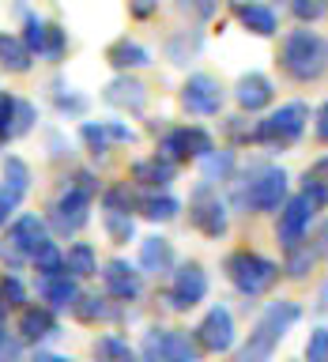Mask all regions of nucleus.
I'll list each match as a JSON object with an SVG mask.
<instances>
[{
    "label": "nucleus",
    "instance_id": "nucleus-1",
    "mask_svg": "<svg viewBox=\"0 0 328 362\" xmlns=\"http://www.w3.org/2000/svg\"><path fill=\"white\" fill-rule=\"evenodd\" d=\"M302 317V305L291 302V298H279V302H268L264 313H260L257 328L249 332V339L238 347V355L230 362H268L271 351L279 347V339L287 336V328Z\"/></svg>",
    "mask_w": 328,
    "mask_h": 362
},
{
    "label": "nucleus",
    "instance_id": "nucleus-2",
    "mask_svg": "<svg viewBox=\"0 0 328 362\" xmlns=\"http://www.w3.org/2000/svg\"><path fill=\"white\" fill-rule=\"evenodd\" d=\"M279 64L283 72L298 83H313V79L324 76L328 68V42L321 38L317 30H291L283 38V49H279Z\"/></svg>",
    "mask_w": 328,
    "mask_h": 362
},
{
    "label": "nucleus",
    "instance_id": "nucleus-3",
    "mask_svg": "<svg viewBox=\"0 0 328 362\" xmlns=\"http://www.w3.org/2000/svg\"><path fill=\"white\" fill-rule=\"evenodd\" d=\"M226 276L245 298H257V294L271 291V283L279 279V264L260 253H249V249H238L226 257Z\"/></svg>",
    "mask_w": 328,
    "mask_h": 362
},
{
    "label": "nucleus",
    "instance_id": "nucleus-4",
    "mask_svg": "<svg viewBox=\"0 0 328 362\" xmlns=\"http://www.w3.org/2000/svg\"><path fill=\"white\" fill-rule=\"evenodd\" d=\"M305 121H310V106L305 102H287L276 113H268L264 121L253 129V140L264 147H291L298 136L305 132Z\"/></svg>",
    "mask_w": 328,
    "mask_h": 362
},
{
    "label": "nucleus",
    "instance_id": "nucleus-5",
    "mask_svg": "<svg viewBox=\"0 0 328 362\" xmlns=\"http://www.w3.org/2000/svg\"><path fill=\"white\" fill-rule=\"evenodd\" d=\"M189 219H192V226H197L204 238H223L226 234V204L219 200V192H215L208 181L192 192Z\"/></svg>",
    "mask_w": 328,
    "mask_h": 362
},
{
    "label": "nucleus",
    "instance_id": "nucleus-6",
    "mask_svg": "<svg viewBox=\"0 0 328 362\" xmlns=\"http://www.w3.org/2000/svg\"><path fill=\"white\" fill-rule=\"evenodd\" d=\"M242 200L253 211H276L287 200V170L283 166H264L257 170V181L242 192Z\"/></svg>",
    "mask_w": 328,
    "mask_h": 362
},
{
    "label": "nucleus",
    "instance_id": "nucleus-7",
    "mask_svg": "<svg viewBox=\"0 0 328 362\" xmlns=\"http://www.w3.org/2000/svg\"><path fill=\"white\" fill-rule=\"evenodd\" d=\"M181 106L189 113H197V117H211V113L223 110V83L208 72L189 76L185 87H181Z\"/></svg>",
    "mask_w": 328,
    "mask_h": 362
},
{
    "label": "nucleus",
    "instance_id": "nucleus-8",
    "mask_svg": "<svg viewBox=\"0 0 328 362\" xmlns=\"http://www.w3.org/2000/svg\"><path fill=\"white\" fill-rule=\"evenodd\" d=\"M234 313L226 305H211L204 313V321L197 325V344L200 351H211V355H223V351L234 347Z\"/></svg>",
    "mask_w": 328,
    "mask_h": 362
},
{
    "label": "nucleus",
    "instance_id": "nucleus-9",
    "mask_svg": "<svg viewBox=\"0 0 328 362\" xmlns=\"http://www.w3.org/2000/svg\"><path fill=\"white\" fill-rule=\"evenodd\" d=\"M204 294H208V272L197 260H189V264H181L174 272V287H170L166 302L174 310H192L197 302H204Z\"/></svg>",
    "mask_w": 328,
    "mask_h": 362
},
{
    "label": "nucleus",
    "instance_id": "nucleus-10",
    "mask_svg": "<svg viewBox=\"0 0 328 362\" xmlns=\"http://www.w3.org/2000/svg\"><path fill=\"white\" fill-rule=\"evenodd\" d=\"M45 242H49V234H45V223L38 219V215H19V219L11 223V230H8L11 260H30Z\"/></svg>",
    "mask_w": 328,
    "mask_h": 362
},
{
    "label": "nucleus",
    "instance_id": "nucleus-11",
    "mask_svg": "<svg viewBox=\"0 0 328 362\" xmlns=\"http://www.w3.org/2000/svg\"><path fill=\"white\" fill-rule=\"evenodd\" d=\"M90 200L95 197H87V192H79L76 185L64 192L61 200L53 204V215H49V223H53V230L61 234V238H68V234H76L79 226L87 223V211H90Z\"/></svg>",
    "mask_w": 328,
    "mask_h": 362
},
{
    "label": "nucleus",
    "instance_id": "nucleus-12",
    "mask_svg": "<svg viewBox=\"0 0 328 362\" xmlns=\"http://www.w3.org/2000/svg\"><path fill=\"white\" fill-rule=\"evenodd\" d=\"M310 215H313V208H310V200H305L302 192L283 204V211H279V242H283V249L302 245L305 230H310Z\"/></svg>",
    "mask_w": 328,
    "mask_h": 362
},
{
    "label": "nucleus",
    "instance_id": "nucleus-13",
    "mask_svg": "<svg viewBox=\"0 0 328 362\" xmlns=\"http://www.w3.org/2000/svg\"><path fill=\"white\" fill-rule=\"evenodd\" d=\"M102 283H106V294L117 302L140 298V272L132 264H124V260H110V264L102 268Z\"/></svg>",
    "mask_w": 328,
    "mask_h": 362
},
{
    "label": "nucleus",
    "instance_id": "nucleus-14",
    "mask_svg": "<svg viewBox=\"0 0 328 362\" xmlns=\"http://www.w3.org/2000/svg\"><path fill=\"white\" fill-rule=\"evenodd\" d=\"M234 98H238V106H242V110L257 113V110L271 106V98H276V87H271V79H268L264 72H249V76L238 79Z\"/></svg>",
    "mask_w": 328,
    "mask_h": 362
},
{
    "label": "nucleus",
    "instance_id": "nucleus-15",
    "mask_svg": "<svg viewBox=\"0 0 328 362\" xmlns=\"http://www.w3.org/2000/svg\"><path fill=\"white\" fill-rule=\"evenodd\" d=\"M110 102L113 110H129V113H140L147 106V87L140 83V79H132L129 72L117 76V79H110V87H106V95H102Z\"/></svg>",
    "mask_w": 328,
    "mask_h": 362
},
{
    "label": "nucleus",
    "instance_id": "nucleus-16",
    "mask_svg": "<svg viewBox=\"0 0 328 362\" xmlns=\"http://www.w3.org/2000/svg\"><path fill=\"white\" fill-rule=\"evenodd\" d=\"M234 19L242 23L249 34H260V38H271L276 27H279L276 11H271L268 4H260V0H238V4H234Z\"/></svg>",
    "mask_w": 328,
    "mask_h": 362
},
{
    "label": "nucleus",
    "instance_id": "nucleus-17",
    "mask_svg": "<svg viewBox=\"0 0 328 362\" xmlns=\"http://www.w3.org/2000/svg\"><path fill=\"white\" fill-rule=\"evenodd\" d=\"M19 336L27 339V344L57 336V317H53L49 305H27V310L19 313Z\"/></svg>",
    "mask_w": 328,
    "mask_h": 362
},
{
    "label": "nucleus",
    "instance_id": "nucleus-18",
    "mask_svg": "<svg viewBox=\"0 0 328 362\" xmlns=\"http://www.w3.org/2000/svg\"><path fill=\"white\" fill-rule=\"evenodd\" d=\"M38 294L45 298L49 310H68L79 291H76V279L68 276V272H57V276H42L38 279Z\"/></svg>",
    "mask_w": 328,
    "mask_h": 362
},
{
    "label": "nucleus",
    "instance_id": "nucleus-19",
    "mask_svg": "<svg viewBox=\"0 0 328 362\" xmlns=\"http://www.w3.org/2000/svg\"><path fill=\"white\" fill-rule=\"evenodd\" d=\"M106 61L117 68V72H129V68H144V64H151V53L144 49L140 42H132V38H117L106 49Z\"/></svg>",
    "mask_w": 328,
    "mask_h": 362
},
{
    "label": "nucleus",
    "instance_id": "nucleus-20",
    "mask_svg": "<svg viewBox=\"0 0 328 362\" xmlns=\"http://www.w3.org/2000/svg\"><path fill=\"white\" fill-rule=\"evenodd\" d=\"M140 268L144 272H170L174 268V245L166 238H144L140 242Z\"/></svg>",
    "mask_w": 328,
    "mask_h": 362
},
{
    "label": "nucleus",
    "instance_id": "nucleus-21",
    "mask_svg": "<svg viewBox=\"0 0 328 362\" xmlns=\"http://www.w3.org/2000/svg\"><path fill=\"white\" fill-rule=\"evenodd\" d=\"M34 64V53L23 45L19 34H0V68H8V72H30Z\"/></svg>",
    "mask_w": 328,
    "mask_h": 362
},
{
    "label": "nucleus",
    "instance_id": "nucleus-22",
    "mask_svg": "<svg viewBox=\"0 0 328 362\" xmlns=\"http://www.w3.org/2000/svg\"><path fill=\"white\" fill-rule=\"evenodd\" d=\"M132 181H140L147 189H166L170 181H174V166L166 163V158H140V163L132 166Z\"/></svg>",
    "mask_w": 328,
    "mask_h": 362
},
{
    "label": "nucleus",
    "instance_id": "nucleus-23",
    "mask_svg": "<svg viewBox=\"0 0 328 362\" xmlns=\"http://www.w3.org/2000/svg\"><path fill=\"white\" fill-rule=\"evenodd\" d=\"M64 272H68L72 279H87V276H95V272H98V257H95V249H90L87 242L68 245V253H64Z\"/></svg>",
    "mask_w": 328,
    "mask_h": 362
},
{
    "label": "nucleus",
    "instance_id": "nucleus-24",
    "mask_svg": "<svg viewBox=\"0 0 328 362\" xmlns=\"http://www.w3.org/2000/svg\"><path fill=\"white\" fill-rule=\"evenodd\" d=\"M163 362H200V344L185 332H163Z\"/></svg>",
    "mask_w": 328,
    "mask_h": 362
},
{
    "label": "nucleus",
    "instance_id": "nucleus-25",
    "mask_svg": "<svg viewBox=\"0 0 328 362\" xmlns=\"http://www.w3.org/2000/svg\"><path fill=\"white\" fill-rule=\"evenodd\" d=\"M204 49V34L200 30H181L166 42V57L174 64H189V57H197Z\"/></svg>",
    "mask_w": 328,
    "mask_h": 362
},
{
    "label": "nucleus",
    "instance_id": "nucleus-26",
    "mask_svg": "<svg viewBox=\"0 0 328 362\" xmlns=\"http://www.w3.org/2000/svg\"><path fill=\"white\" fill-rule=\"evenodd\" d=\"M4 189H8L16 200H23V197L30 192V166L23 163L19 155H8V158H4Z\"/></svg>",
    "mask_w": 328,
    "mask_h": 362
},
{
    "label": "nucleus",
    "instance_id": "nucleus-27",
    "mask_svg": "<svg viewBox=\"0 0 328 362\" xmlns=\"http://www.w3.org/2000/svg\"><path fill=\"white\" fill-rule=\"evenodd\" d=\"M95 362H140V355L121 336H102L95 344Z\"/></svg>",
    "mask_w": 328,
    "mask_h": 362
},
{
    "label": "nucleus",
    "instance_id": "nucleus-28",
    "mask_svg": "<svg viewBox=\"0 0 328 362\" xmlns=\"http://www.w3.org/2000/svg\"><path fill=\"white\" fill-rule=\"evenodd\" d=\"M204 163V181H208V185H215V181H226L234 174V151H211L200 158Z\"/></svg>",
    "mask_w": 328,
    "mask_h": 362
},
{
    "label": "nucleus",
    "instance_id": "nucleus-29",
    "mask_svg": "<svg viewBox=\"0 0 328 362\" xmlns=\"http://www.w3.org/2000/svg\"><path fill=\"white\" fill-rule=\"evenodd\" d=\"M158 158H166L170 166H177V163H189V144H185V129H174V132H166L163 136V144H158Z\"/></svg>",
    "mask_w": 328,
    "mask_h": 362
},
{
    "label": "nucleus",
    "instance_id": "nucleus-30",
    "mask_svg": "<svg viewBox=\"0 0 328 362\" xmlns=\"http://www.w3.org/2000/svg\"><path fill=\"white\" fill-rule=\"evenodd\" d=\"M106 234H110V242H113V245L132 242V238H136L132 215H129V211H106Z\"/></svg>",
    "mask_w": 328,
    "mask_h": 362
},
{
    "label": "nucleus",
    "instance_id": "nucleus-31",
    "mask_svg": "<svg viewBox=\"0 0 328 362\" xmlns=\"http://www.w3.org/2000/svg\"><path fill=\"white\" fill-rule=\"evenodd\" d=\"M30 264L38 268L42 276H57V272H64V253H61V249H57L53 242H45L38 253L30 257Z\"/></svg>",
    "mask_w": 328,
    "mask_h": 362
},
{
    "label": "nucleus",
    "instance_id": "nucleus-32",
    "mask_svg": "<svg viewBox=\"0 0 328 362\" xmlns=\"http://www.w3.org/2000/svg\"><path fill=\"white\" fill-rule=\"evenodd\" d=\"M313 249L310 245H294V249H287V264H283V272H287L291 279H305V272L313 268Z\"/></svg>",
    "mask_w": 328,
    "mask_h": 362
},
{
    "label": "nucleus",
    "instance_id": "nucleus-33",
    "mask_svg": "<svg viewBox=\"0 0 328 362\" xmlns=\"http://www.w3.org/2000/svg\"><path fill=\"white\" fill-rule=\"evenodd\" d=\"M45 30H49V19H42V16H27L23 19V45H27L30 53H42V42H45Z\"/></svg>",
    "mask_w": 328,
    "mask_h": 362
},
{
    "label": "nucleus",
    "instance_id": "nucleus-34",
    "mask_svg": "<svg viewBox=\"0 0 328 362\" xmlns=\"http://www.w3.org/2000/svg\"><path fill=\"white\" fill-rule=\"evenodd\" d=\"M64 49H68V30H61L57 23H49V30H45V42H42V53L38 57H45V61H61L64 57Z\"/></svg>",
    "mask_w": 328,
    "mask_h": 362
},
{
    "label": "nucleus",
    "instance_id": "nucleus-35",
    "mask_svg": "<svg viewBox=\"0 0 328 362\" xmlns=\"http://www.w3.org/2000/svg\"><path fill=\"white\" fill-rule=\"evenodd\" d=\"M177 211H181V204L174 197H151V200H144V215H147V219H155V223H170Z\"/></svg>",
    "mask_w": 328,
    "mask_h": 362
},
{
    "label": "nucleus",
    "instance_id": "nucleus-36",
    "mask_svg": "<svg viewBox=\"0 0 328 362\" xmlns=\"http://www.w3.org/2000/svg\"><path fill=\"white\" fill-rule=\"evenodd\" d=\"M23 302H27V287H23L16 276L0 279V310H19Z\"/></svg>",
    "mask_w": 328,
    "mask_h": 362
},
{
    "label": "nucleus",
    "instance_id": "nucleus-37",
    "mask_svg": "<svg viewBox=\"0 0 328 362\" xmlns=\"http://www.w3.org/2000/svg\"><path fill=\"white\" fill-rule=\"evenodd\" d=\"M72 310L79 321H98V317H106V302L98 298V294H76Z\"/></svg>",
    "mask_w": 328,
    "mask_h": 362
},
{
    "label": "nucleus",
    "instance_id": "nucleus-38",
    "mask_svg": "<svg viewBox=\"0 0 328 362\" xmlns=\"http://www.w3.org/2000/svg\"><path fill=\"white\" fill-rule=\"evenodd\" d=\"M291 11L302 23H321L328 19V0H291Z\"/></svg>",
    "mask_w": 328,
    "mask_h": 362
},
{
    "label": "nucleus",
    "instance_id": "nucleus-39",
    "mask_svg": "<svg viewBox=\"0 0 328 362\" xmlns=\"http://www.w3.org/2000/svg\"><path fill=\"white\" fill-rule=\"evenodd\" d=\"M53 90H57V110H61V113H83V110H87V98L76 95L72 87H64L61 79L53 83Z\"/></svg>",
    "mask_w": 328,
    "mask_h": 362
},
{
    "label": "nucleus",
    "instance_id": "nucleus-40",
    "mask_svg": "<svg viewBox=\"0 0 328 362\" xmlns=\"http://www.w3.org/2000/svg\"><path fill=\"white\" fill-rule=\"evenodd\" d=\"M79 136H83V144H87L95 155H102V151L110 147V132H106V124H98V121H83Z\"/></svg>",
    "mask_w": 328,
    "mask_h": 362
},
{
    "label": "nucleus",
    "instance_id": "nucleus-41",
    "mask_svg": "<svg viewBox=\"0 0 328 362\" xmlns=\"http://www.w3.org/2000/svg\"><path fill=\"white\" fill-rule=\"evenodd\" d=\"M0 140H16V95L0 90Z\"/></svg>",
    "mask_w": 328,
    "mask_h": 362
},
{
    "label": "nucleus",
    "instance_id": "nucleus-42",
    "mask_svg": "<svg viewBox=\"0 0 328 362\" xmlns=\"http://www.w3.org/2000/svg\"><path fill=\"white\" fill-rule=\"evenodd\" d=\"M174 4H177V11H185V16L197 19V23L211 19L215 11H219V0H174Z\"/></svg>",
    "mask_w": 328,
    "mask_h": 362
},
{
    "label": "nucleus",
    "instance_id": "nucleus-43",
    "mask_svg": "<svg viewBox=\"0 0 328 362\" xmlns=\"http://www.w3.org/2000/svg\"><path fill=\"white\" fill-rule=\"evenodd\" d=\"M185 144H189V155H192V158H204V155L215 147L211 136L204 132V129H197V124H192V129H185Z\"/></svg>",
    "mask_w": 328,
    "mask_h": 362
},
{
    "label": "nucleus",
    "instance_id": "nucleus-44",
    "mask_svg": "<svg viewBox=\"0 0 328 362\" xmlns=\"http://www.w3.org/2000/svg\"><path fill=\"white\" fill-rule=\"evenodd\" d=\"M305 362H328V328H317L305 344Z\"/></svg>",
    "mask_w": 328,
    "mask_h": 362
},
{
    "label": "nucleus",
    "instance_id": "nucleus-45",
    "mask_svg": "<svg viewBox=\"0 0 328 362\" xmlns=\"http://www.w3.org/2000/svg\"><path fill=\"white\" fill-rule=\"evenodd\" d=\"M34 129V106L27 98H16V136L30 132Z\"/></svg>",
    "mask_w": 328,
    "mask_h": 362
},
{
    "label": "nucleus",
    "instance_id": "nucleus-46",
    "mask_svg": "<svg viewBox=\"0 0 328 362\" xmlns=\"http://www.w3.org/2000/svg\"><path fill=\"white\" fill-rule=\"evenodd\" d=\"M106 132H110V140H117V144H132L136 140V132L129 129V124H121V121H106Z\"/></svg>",
    "mask_w": 328,
    "mask_h": 362
},
{
    "label": "nucleus",
    "instance_id": "nucleus-47",
    "mask_svg": "<svg viewBox=\"0 0 328 362\" xmlns=\"http://www.w3.org/2000/svg\"><path fill=\"white\" fill-rule=\"evenodd\" d=\"M16 197H11V192L0 185V226H8V219H11V211H16Z\"/></svg>",
    "mask_w": 328,
    "mask_h": 362
},
{
    "label": "nucleus",
    "instance_id": "nucleus-48",
    "mask_svg": "<svg viewBox=\"0 0 328 362\" xmlns=\"http://www.w3.org/2000/svg\"><path fill=\"white\" fill-rule=\"evenodd\" d=\"M313 257H321L328 260V219L317 226V238H313Z\"/></svg>",
    "mask_w": 328,
    "mask_h": 362
},
{
    "label": "nucleus",
    "instance_id": "nucleus-49",
    "mask_svg": "<svg viewBox=\"0 0 328 362\" xmlns=\"http://www.w3.org/2000/svg\"><path fill=\"white\" fill-rule=\"evenodd\" d=\"M155 8H158V0H129V11L136 19H147V16H155Z\"/></svg>",
    "mask_w": 328,
    "mask_h": 362
},
{
    "label": "nucleus",
    "instance_id": "nucleus-50",
    "mask_svg": "<svg viewBox=\"0 0 328 362\" xmlns=\"http://www.w3.org/2000/svg\"><path fill=\"white\" fill-rule=\"evenodd\" d=\"M313 132H317V140L328 144V98H324V106L317 110V124H313Z\"/></svg>",
    "mask_w": 328,
    "mask_h": 362
},
{
    "label": "nucleus",
    "instance_id": "nucleus-51",
    "mask_svg": "<svg viewBox=\"0 0 328 362\" xmlns=\"http://www.w3.org/2000/svg\"><path fill=\"white\" fill-rule=\"evenodd\" d=\"M305 177H313V181H324V185H328V155H324V158H317V163H313L310 170H305Z\"/></svg>",
    "mask_w": 328,
    "mask_h": 362
},
{
    "label": "nucleus",
    "instance_id": "nucleus-52",
    "mask_svg": "<svg viewBox=\"0 0 328 362\" xmlns=\"http://www.w3.org/2000/svg\"><path fill=\"white\" fill-rule=\"evenodd\" d=\"M0 351H4V362H19V358H23V355H19V344H8V339L0 344Z\"/></svg>",
    "mask_w": 328,
    "mask_h": 362
},
{
    "label": "nucleus",
    "instance_id": "nucleus-53",
    "mask_svg": "<svg viewBox=\"0 0 328 362\" xmlns=\"http://www.w3.org/2000/svg\"><path fill=\"white\" fill-rule=\"evenodd\" d=\"M30 362H72V358H68V355H53V351H38Z\"/></svg>",
    "mask_w": 328,
    "mask_h": 362
},
{
    "label": "nucleus",
    "instance_id": "nucleus-54",
    "mask_svg": "<svg viewBox=\"0 0 328 362\" xmlns=\"http://www.w3.org/2000/svg\"><path fill=\"white\" fill-rule=\"evenodd\" d=\"M4 332H8V325H4V310H0V344H4V339H8Z\"/></svg>",
    "mask_w": 328,
    "mask_h": 362
}]
</instances>
